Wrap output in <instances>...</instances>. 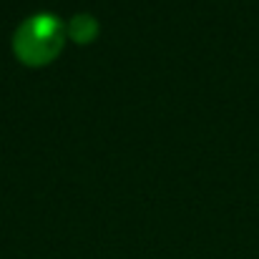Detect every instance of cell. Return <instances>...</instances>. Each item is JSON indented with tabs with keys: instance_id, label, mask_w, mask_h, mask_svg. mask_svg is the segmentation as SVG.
I'll return each instance as SVG.
<instances>
[{
	"instance_id": "1",
	"label": "cell",
	"mask_w": 259,
	"mask_h": 259,
	"mask_svg": "<svg viewBox=\"0 0 259 259\" xmlns=\"http://www.w3.org/2000/svg\"><path fill=\"white\" fill-rule=\"evenodd\" d=\"M66 25L53 13H33L18 23L13 33V53L20 63L40 68L53 63L66 46Z\"/></svg>"
},
{
	"instance_id": "2",
	"label": "cell",
	"mask_w": 259,
	"mask_h": 259,
	"mask_svg": "<svg viewBox=\"0 0 259 259\" xmlns=\"http://www.w3.org/2000/svg\"><path fill=\"white\" fill-rule=\"evenodd\" d=\"M66 33H68L76 43L86 46V43H91V40L98 35V20H96L91 13H76V15L68 20Z\"/></svg>"
}]
</instances>
